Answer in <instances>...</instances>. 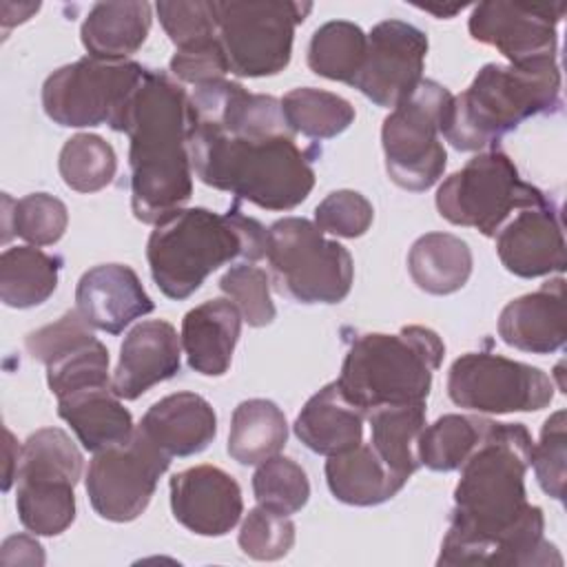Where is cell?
Segmentation results:
<instances>
[{
  "label": "cell",
  "instance_id": "6da1fadb",
  "mask_svg": "<svg viewBox=\"0 0 567 567\" xmlns=\"http://www.w3.org/2000/svg\"><path fill=\"white\" fill-rule=\"evenodd\" d=\"M532 447L523 423H489L478 447L458 467L454 509L436 565H563V556L543 534V509L527 501Z\"/></svg>",
  "mask_w": 567,
  "mask_h": 567
},
{
  "label": "cell",
  "instance_id": "7a4b0ae2",
  "mask_svg": "<svg viewBox=\"0 0 567 567\" xmlns=\"http://www.w3.org/2000/svg\"><path fill=\"white\" fill-rule=\"evenodd\" d=\"M113 131L131 140V208L144 224H157L193 195L186 146L188 95L162 71L146 69Z\"/></svg>",
  "mask_w": 567,
  "mask_h": 567
},
{
  "label": "cell",
  "instance_id": "3957f363",
  "mask_svg": "<svg viewBox=\"0 0 567 567\" xmlns=\"http://www.w3.org/2000/svg\"><path fill=\"white\" fill-rule=\"evenodd\" d=\"M186 146L195 175L266 210H292L315 186L312 157L290 131L239 135L188 124Z\"/></svg>",
  "mask_w": 567,
  "mask_h": 567
},
{
  "label": "cell",
  "instance_id": "277c9868",
  "mask_svg": "<svg viewBox=\"0 0 567 567\" xmlns=\"http://www.w3.org/2000/svg\"><path fill=\"white\" fill-rule=\"evenodd\" d=\"M268 228L239 210V199L228 213L208 208H179L155 224L146 259L151 277L168 299L190 297L204 279L233 259L259 261L266 257Z\"/></svg>",
  "mask_w": 567,
  "mask_h": 567
},
{
  "label": "cell",
  "instance_id": "5b68a950",
  "mask_svg": "<svg viewBox=\"0 0 567 567\" xmlns=\"http://www.w3.org/2000/svg\"><path fill=\"white\" fill-rule=\"evenodd\" d=\"M560 109V69L556 60L527 64H485L472 84L452 95L441 135L456 151L496 148L501 137L534 115Z\"/></svg>",
  "mask_w": 567,
  "mask_h": 567
},
{
  "label": "cell",
  "instance_id": "8992f818",
  "mask_svg": "<svg viewBox=\"0 0 567 567\" xmlns=\"http://www.w3.org/2000/svg\"><path fill=\"white\" fill-rule=\"evenodd\" d=\"M443 354L445 343L425 326H405L396 334H357L337 385L363 414L383 405L425 403Z\"/></svg>",
  "mask_w": 567,
  "mask_h": 567
},
{
  "label": "cell",
  "instance_id": "52a82bcc",
  "mask_svg": "<svg viewBox=\"0 0 567 567\" xmlns=\"http://www.w3.org/2000/svg\"><path fill=\"white\" fill-rule=\"evenodd\" d=\"M266 259L279 295L299 303H339L354 279L352 255L315 221L284 217L268 228Z\"/></svg>",
  "mask_w": 567,
  "mask_h": 567
},
{
  "label": "cell",
  "instance_id": "ba28073f",
  "mask_svg": "<svg viewBox=\"0 0 567 567\" xmlns=\"http://www.w3.org/2000/svg\"><path fill=\"white\" fill-rule=\"evenodd\" d=\"M549 202L538 186L518 175L509 155L498 148L476 153L436 190V210L443 219L476 228L485 237H494L514 210L538 208Z\"/></svg>",
  "mask_w": 567,
  "mask_h": 567
},
{
  "label": "cell",
  "instance_id": "9c48e42d",
  "mask_svg": "<svg viewBox=\"0 0 567 567\" xmlns=\"http://www.w3.org/2000/svg\"><path fill=\"white\" fill-rule=\"evenodd\" d=\"M310 11V2L213 0L217 35L230 73L266 78L284 71L292 55L295 29Z\"/></svg>",
  "mask_w": 567,
  "mask_h": 567
},
{
  "label": "cell",
  "instance_id": "30bf717a",
  "mask_svg": "<svg viewBox=\"0 0 567 567\" xmlns=\"http://www.w3.org/2000/svg\"><path fill=\"white\" fill-rule=\"evenodd\" d=\"M450 97L443 84L423 78L383 120L385 171L396 186L421 193L443 177L447 153L441 142V120Z\"/></svg>",
  "mask_w": 567,
  "mask_h": 567
},
{
  "label": "cell",
  "instance_id": "8fae6325",
  "mask_svg": "<svg viewBox=\"0 0 567 567\" xmlns=\"http://www.w3.org/2000/svg\"><path fill=\"white\" fill-rule=\"evenodd\" d=\"M144 73L146 66L133 60L80 58L44 80L42 109L60 126L86 128L109 124L113 128Z\"/></svg>",
  "mask_w": 567,
  "mask_h": 567
},
{
  "label": "cell",
  "instance_id": "7c38bea8",
  "mask_svg": "<svg viewBox=\"0 0 567 567\" xmlns=\"http://www.w3.org/2000/svg\"><path fill=\"white\" fill-rule=\"evenodd\" d=\"M447 396L478 414L536 412L551 403L554 383L536 365L492 352H465L450 365Z\"/></svg>",
  "mask_w": 567,
  "mask_h": 567
},
{
  "label": "cell",
  "instance_id": "4fadbf2b",
  "mask_svg": "<svg viewBox=\"0 0 567 567\" xmlns=\"http://www.w3.org/2000/svg\"><path fill=\"white\" fill-rule=\"evenodd\" d=\"M171 456L140 427L111 447L93 452L84 487L95 514L104 520H135L151 503Z\"/></svg>",
  "mask_w": 567,
  "mask_h": 567
},
{
  "label": "cell",
  "instance_id": "5bb4252c",
  "mask_svg": "<svg viewBox=\"0 0 567 567\" xmlns=\"http://www.w3.org/2000/svg\"><path fill=\"white\" fill-rule=\"evenodd\" d=\"M565 16V2L520 4V2H478L470 13V35L494 47L509 64L534 60H556L558 22Z\"/></svg>",
  "mask_w": 567,
  "mask_h": 567
},
{
  "label": "cell",
  "instance_id": "9a60e30c",
  "mask_svg": "<svg viewBox=\"0 0 567 567\" xmlns=\"http://www.w3.org/2000/svg\"><path fill=\"white\" fill-rule=\"evenodd\" d=\"M427 35L410 22L383 20L368 33L365 60L350 86L377 106L394 109L423 80Z\"/></svg>",
  "mask_w": 567,
  "mask_h": 567
},
{
  "label": "cell",
  "instance_id": "2e32d148",
  "mask_svg": "<svg viewBox=\"0 0 567 567\" xmlns=\"http://www.w3.org/2000/svg\"><path fill=\"white\" fill-rule=\"evenodd\" d=\"M168 487L175 520L199 536H224L244 514L239 483L217 465L182 470Z\"/></svg>",
  "mask_w": 567,
  "mask_h": 567
},
{
  "label": "cell",
  "instance_id": "e0dca14e",
  "mask_svg": "<svg viewBox=\"0 0 567 567\" xmlns=\"http://www.w3.org/2000/svg\"><path fill=\"white\" fill-rule=\"evenodd\" d=\"M501 264L516 277L536 279L567 266L560 213L554 202L523 208L494 235Z\"/></svg>",
  "mask_w": 567,
  "mask_h": 567
},
{
  "label": "cell",
  "instance_id": "ac0fdd59",
  "mask_svg": "<svg viewBox=\"0 0 567 567\" xmlns=\"http://www.w3.org/2000/svg\"><path fill=\"white\" fill-rule=\"evenodd\" d=\"M153 308L137 272L124 264H100L86 270L75 286V310L91 328L109 334L124 332Z\"/></svg>",
  "mask_w": 567,
  "mask_h": 567
},
{
  "label": "cell",
  "instance_id": "d6986e66",
  "mask_svg": "<svg viewBox=\"0 0 567 567\" xmlns=\"http://www.w3.org/2000/svg\"><path fill=\"white\" fill-rule=\"evenodd\" d=\"M182 365V339L164 319L133 326L122 346L113 372V392L122 401H135L153 385L175 377Z\"/></svg>",
  "mask_w": 567,
  "mask_h": 567
},
{
  "label": "cell",
  "instance_id": "ffe728a7",
  "mask_svg": "<svg viewBox=\"0 0 567 567\" xmlns=\"http://www.w3.org/2000/svg\"><path fill=\"white\" fill-rule=\"evenodd\" d=\"M498 337L523 352L551 354L565 346V279L554 277L536 292L512 299L498 317Z\"/></svg>",
  "mask_w": 567,
  "mask_h": 567
},
{
  "label": "cell",
  "instance_id": "44dd1931",
  "mask_svg": "<svg viewBox=\"0 0 567 567\" xmlns=\"http://www.w3.org/2000/svg\"><path fill=\"white\" fill-rule=\"evenodd\" d=\"M162 452L193 456L204 452L217 434L213 405L195 392H175L155 401L137 425Z\"/></svg>",
  "mask_w": 567,
  "mask_h": 567
},
{
  "label": "cell",
  "instance_id": "7402d4cb",
  "mask_svg": "<svg viewBox=\"0 0 567 567\" xmlns=\"http://www.w3.org/2000/svg\"><path fill=\"white\" fill-rule=\"evenodd\" d=\"M241 334V312L230 299H208L182 319V348L188 365L204 377L228 372Z\"/></svg>",
  "mask_w": 567,
  "mask_h": 567
},
{
  "label": "cell",
  "instance_id": "603a6c76",
  "mask_svg": "<svg viewBox=\"0 0 567 567\" xmlns=\"http://www.w3.org/2000/svg\"><path fill=\"white\" fill-rule=\"evenodd\" d=\"M363 416L365 414L343 396L337 381H332L306 401L297 414L295 434L315 454H341L361 443Z\"/></svg>",
  "mask_w": 567,
  "mask_h": 567
},
{
  "label": "cell",
  "instance_id": "cb8c5ba5",
  "mask_svg": "<svg viewBox=\"0 0 567 567\" xmlns=\"http://www.w3.org/2000/svg\"><path fill=\"white\" fill-rule=\"evenodd\" d=\"M326 483L332 496L346 505L370 507L396 496L408 481L399 478L370 443L332 454L326 461Z\"/></svg>",
  "mask_w": 567,
  "mask_h": 567
},
{
  "label": "cell",
  "instance_id": "d4e9b609",
  "mask_svg": "<svg viewBox=\"0 0 567 567\" xmlns=\"http://www.w3.org/2000/svg\"><path fill=\"white\" fill-rule=\"evenodd\" d=\"M151 22L148 2H97L86 13L80 38L91 58L124 62L144 44Z\"/></svg>",
  "mask_w": 567,
  "mask_h": 567
},
{
  "label": "cell",
  "instance_id": "484cf974",
  "mask_svg": "<svg viewBox=\"0 0 567 567\" xmlns=\"http://www.w3.org/2000/svg\"><path fill=\"white\" fill-rule=\"evenodd\" d=\"M58 414L89 452L122 443L135 432L133 416L113 392V385L86 388L58 399Z\"/></svg>",
  "mask_w": 567,
  "mask_h": 567
},
{
  "label": "cell",
  "instance_id": "4316f807",
  "mask_svg": "<svg viewBox=\"0 0 567 567\" xmlns=\"http://www.w3.org/2000/svg\"><path fill=\"white\" fill-rule=\"evenodd\" d=\"M470 246L450 233H425L408 252L412 281L430 295H452L461 290L472 275Z\"/></svg>",
  "mask_w": 567,
  "mask_h": 567
},
{
  "label": "cell",
  "instance_id": "83f0119b",
  "mask_svg": "<svg viewBox=\"0 0 567 567\" xmlns=\"http://www.w3.org/2000/svg\"><path fill=\"white\" fill-rule=\"evenodd\" d=\"M370 445L379 458L403 481H408L419 467V436L425 423V403L410 405H383L370 410Z\"/></svg>",
  "mask_w": 567,
  "mask_h": 567
},
{
  "label": "cell",
  "instance_id": "f1b7e54d",
  "mask_svg": "<svg viewBox=\"0 0 567 567\" xmlns=\"http://www.w3.org/2000/svg\"><path fill=\"white\" fill-rule=\"evenodd\" d=\"M288 441V423L281 408L268 399L241 401L230 419L228 454L239 465H259L279 454Z\"/></svg>",
  "mask_w": 567,
  "mask_h": 567
},
{
  "label": "cell",
  "instance_id": "f546056e",
  "mask_svg": "<svg viewBox=\"0 0 567 567\" xmlns=\"http://www.w3.org/2000/svg\"><path fill=\"white\" fill-rule=\"evenodd\" d=\"M62 259L38 246H13L0 255V299L9 308L44 303L58 288Z\"/></svg>",
  "mask_w": 567,
  "mask_h": 567
},
{
  "label": "cell",
  "instance_id": "4dcf8cb0",
  "mask_svg": "<svg viewBox=\"0 0 567 567\" xmlns=\"http://www.w3.org/2000/svg\"><path fill=\"white\" fill-rule=\"evenodd\" d=\"M18 518L35 536H58L75 520V483L58 476L16 478Z\"/></svg>",
  "mask_w": 567,
  "mask_h": 567
},
{
  "label": "cell",
  "instance_id": "1f68e13d",
  "mask_svg": "<svg viewBox=\"0 0 567 567\" xmlns=\"http://www.w3.org/2000/svg\"><path fill=\"white\" fill-rule=\"evenodd\" d=\"M489 419L470 414H443L425 425L419 436V461L432 472H454L483 441Z\"/></svg>",
  "mask_w": 567,
  "mask_h": 567
},
{
  "label": "cell",
  "instance_id": "d6a6232c",
  "mask_svg": "<svg viewBox=\"0 0 567 567\" xmlns=\"http://www.w3.org/2000/svg\"><path fill=\"white\" fill-rule=\"evenodd\" d=\"M286 126L310 140H330L341 135L354 122V106L330 91L299 86L281 97Z\"/></svg>",
  "mask_w": 567,
  "mask_h": 567
},
{
  "label": "cell",
  "instance_id": "836d02e7",
  "mask_svg": "<svg viewBox=\"0 0 567 567\" xmlns=\"http://www.w3.org/2000/svg\"><path fill=\"white\" fill-rule=\"evenodd\" d=\"M368 49V33L348 20L321 24L308 44V66L312 73L352 84L359 75Z\"/></svg>",
  "mask_w": 567,
  "mask_h": 567
},
{
  "label": "cell",
  "instance_id": "e575fe53",
  "mask_svg": "<svg viewBox=\"0 0 567 567\" xmlns=\"http://www.w3.org/2000/svg\"><path fill=\"white\" fill-rule=\"evenodd\" d=\"M69 226V210L64 202L49 193H31L13 202L2 195V241L11 235L22 237L31 246H51L62 239Z\"/></svg>",
  "mask_w": 567,
  "mask_h": 567
},
{
  "label": "cell",
  "instance_id": "d590c367",
  "mask_svg": "<svg viewBox=\"0 0 567 567\" xmlns=\"http://www.w3.org/2000/svg\"><path fill=\"white\" fill-rule=\"evenodd\" d=\"M58 168L62 182L78 193H97L106 188L117 171L113 146L93 133L69 137L60 151Z\"/></svg>",
  "mask_w": 567,
  "mask_h": 567
},
{
  "label": "cell",
  "instance_id": "8d00e7d4",
  "mask_svg": "<svg viewBox=\"0 0 567 567\" xmlns=\"http://www.w3.org/2000/svg\"><path fill=\"white\" fill-rule=\"evenodd\" d=\"M82 452L60 427H42L20 445L16 478L58 476L78 485L82 476Z\"/></svg>",
  "mask_w": 567,
  "mask_h": 567
},
{
  "label": "cell",
  "instance_id": "74e56055",
  "mask_svg": "<svg viewBox=\"0 0 567 567\" xmlns=\"http://www.w3.org/2000/svg\"><path fill=\"white\" fill-rule=\"evenodd\" d=\"M47 383L58 399L86 388L113 385V377L109 374L106 346L93 337L60 354L47 363Z\"/></svg>",
  "mask_w": 567,
  "mask_h": 567
},
{
  "label": "cell",
  "instance_id": "f35d334b",
  "mask_svg": "<svg viewBox=\"0 0 567 567\" xmlns=\"http://www.w3.org/2000/svg\"><path fill=\"white\" fill-rule=\"evenodd\" d=\"M252 494L257 505L290 516L308 503L310 483L299 463L275 454L257 465L252 474Z\"/></svg>",
  "mask_w": 567,
  "mask_h": 567
},
{
  "label": "cell",
  "instance_id": "ab89813d",
  "mask_svg": "<svg viewBox=\"0 0 567 567\" xmlns=\"http://www.w3.org/2000/svg\"><path fill=\"white\" fill-rule=\"evenodd\" d=\"M219 288L239 308L248 326L264 328L272 323L277 310L270 299V277L264 268L241 261L221 275Z\"/></svg>",
  "mask_w": 567,
  "mask_h": 567
},
{
  "label": "cell",
  "instance_id": "60d3db41",
  "mask_svg": "<svg viewBox=\"0 0 567 567\" xmlns=\"http://www.w3.org/2000/svg\"><path fill=\"white\" fill-rule=\"evenodd\" d=\"M237 543L248 558L279 560L295 545V523L286 514L257 505L246 514Z\"/></svg>",
  "mask_w": 567,
  "mask_h": 567
},
{
  "label": "cell",
  "instance_id": "b9f144b4",
  "mask_svg": "<svg viewBox=\"0 0 567 567\" xmlns=\"http://www.w3.org/2000/svg\"><path fill=\"white\" fill-rule=\"evenodd\" d=\"M565 445H567V423L565 410H556L540 430L538 443L532 447L529 467H534L540 489L560 501L565 494Z\"/></svg>",
  "mask_w": 567,
  "mask_h": 567
},
{
  "label": "cell",
  "instance_id": "7bdbcfd3",
  "mask_svg": "<svg viewBox=\"0 0 567 567\" xmlns=\"http://www.w3.org/2000/svg\"><path fill=\"white\" fill-rule=\"evenodd\" d=\"M155 11L166 35L177 49H186L217 38V24L210 0L157 2Z\"/></svg>",
  "mask_w": 567,
  "mask_h": 567
},
{
  "label": "cell",
  "instance_id": "ee69618b",
  "mask_svg": "<svg viewBox=\"0 0 567 567\" xmlns=\"http://www.w3.org/2000/svg\"><path fill=\"white\" fill-rule=\"evenodd\" d=\"M374 219L372 204L357 190L341 188L328 193L315 208V224L321 233L354 239L368 233Z\"/></svg>",
  "mask_w": 567,
  "mask_h": 567
},
{
  "label": "cell",
  "instance_id": "f6af8a7d",
  "mask_svg": "<svg viewBox=\"0 0 567 567\" xmlns=\"http://www.w3.org/2000/svg\"><path fill=\"white\" fill-rule=\"evenodd\" d=\"M93 337L95 334H93L91 326L82 319V315L78 310H69L58 321L29 332L24 339V346H27V352L35 361L47 365L53 359H58L60 354L69 352L71 348H75Z\"/></svg>",
  "mask_w": 567,
  "mask_h": 567
},
{
  "label": "cell",
  "instance_id": "bcb514c9",
  "mask_svg": "<svg viewBox=\"0 0 567 567\" xmlns=\"http://www.w3.org/2000/svg\"><path fill=\"white\" fill-rule=\"evenodd\" d=\"M168 69L179 82H188L193 86L219 80L230 71L219 35L208 42L177 49L168 62Z\"/></svg>",
  "mask_w": 567,
  "mask_h": 567
},
{
  "label": "cell",
  "instance_id": "7dc6e473",
  "mask_svg": "<svg viewBox=\"0 0 567 567\" xmlns=\"http://www.w3.org/2000/svg\"><path fill=\"white\" fill-rule=\"evenodd\" d=\"M0 563L2 565H44V551L33 536L18 534L2 543Z\"/></svg>",
  "mask_w": 567,
  "mask_h": 567
},
{
  "label": "cell",
  "instance_id": "c3c4849f",
  "mask_svg": "<svg viewBox=\"0 0 567 567\" xmlns=\"http://www.w3.org/2000/svg\"><path fill=\"white\" fill-rule=\"evenodd\" d=\"M40 9V2H2L0 16H2V29H11L20 22H27L35 11Z\"/></svg>",
  "mask_w": 567,
  "mask_h": 567
},
{
  "label": "cell",
  "instance_id": "681fc988",
  "mask_svg": "<svg viewBox=\"0 0 567 567\" xmlns=\"http://www.w3.org/2000/svg\"><path fill=\"white\" fill-rule=\"evenodd\" d=\"M4 456H7V470H4V483H2V489L7 492L11 487V483L16 481V470H18V458H20V447L13 439V434L9 430H4Z\"/></svg>",
  "mask_w": 567,
  "mask_h": 567
},
{
  "label": "cell",
  "instance_id": "f907efd6",
  "mask_svg": "<svg viewBox=\"0 0 567 567\" xmlns=\"http://www.w3.org/2000/svg\"><path fill=\"white\" fill-rule=\"evenodd\" d=\"M423 11H430V13H434V16H439V18H452V16H456L458 11H463V4H456V7H432V4H425V7H421Z\"/></svg>",
  "mask_w": 567,
  "mask_h": 567
}]
</instances>
